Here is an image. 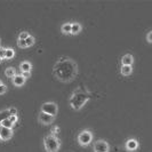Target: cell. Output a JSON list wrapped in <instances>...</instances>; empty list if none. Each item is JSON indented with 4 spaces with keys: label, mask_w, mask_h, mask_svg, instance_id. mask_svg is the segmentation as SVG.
<instances>
[{
    "label": "cell",
    "mask_w": 152,
    "mask_h": 152,
    "mask_svg": "<svg viewBox=\"0 0 152 152\" xmlns=\"http://www.w3.org/2000/svg\"><path fill=\"white\" fill-rule=\"evenodd\" d=\"M55 75L56 77L58 78V79H61L63 81H68L69 79H72L73 76L76 75L75 72H76V66H75V64L73 63H71L70 65H69L68 69L64 68V63H57V65L55 66Z\"/></svg>",
    "instance_id": "obj_1"
},
{
    "label": "cell",
    "mask_w": 152,
    "mask_h": 152,
    "mask_svg": "<svg viewBox=\"0 0 152 152\" xmlns=\"http://www.w3.org/2000/svg\"><path fill=\"white\" fill-rule=\"evenodd\" d=\"M88 99H89V96L85 91H80L79 89H77L70 99V105L75 110H79L84 107L85 103L88 101Z\"/></svg>",
    "instance_id": "obj_2"
},
{
    "label": "cell",
    "mask_w": 152,
    "mask_h": 152,
    "mask_svg": "<svg viewBox=\"0 0 152 152\" xmlns=\"http://www.w3.org/2000/svg\"><path fill=\"white\" fill-rule=\"evenodd\" d=\"M44 145H45V150L47 152H57L60 146H61V143L58 141V138L50 134V135H47L44 138Z\"/></svg>",
    "instance_id": "obj_3"
},
{
    "label": "cell",
    "mask_w": 152,
    "mask_h": 152,
    "mask_svg": "<svg viewBox=\"0 0 152 152\" xmlns=\"http://www.w3.org/2000/svg\"><path fill=\"white\" fill-rule=\"evenodd\" d=\"M93 141V134L91 130H83L78 135V143L81 146H87L89 145Z\"/></svg>",
    "instance_id": "obj_4"
},
{
    "label": "cell",
    "mask_w": 152,
    "mask_h": 152,
    "mask_svg": "<svg viewBox=\"0 0 152 152\" xmlns=\"http://www.w3.org/2000/svg\"><path fill=\"white\" fill-rule=\"evenodd\" d=\"M57 111H58L57 104L54 103V102H46V103H44V104L41 105V112L49 114V115L55 117V115L57 114Z\"/></svg>",
    "instance_id": "obj_5"
},
{
    "label": "cell",
    "mask_w": 152,
    "mask_h": 152,
    "mask_svg": "<svg viewBox=\"0 0 152 152\" xmlns=\"http://www.w3.org/2000/svg\"><path fill=\"white\" fill-rule=\"evenodd\" d=\"M109 150H110L109 143L103 140L96 141L94 143V152H109Z\"/></svg>",
    "instance_id": "obj_6"
},
{
    "label": "cell",
    "mask_w": 152,
    "mask_h": 152,
    "mask_svg": "<svg viewBox=\"0 0 152 152\" xmlns=\"http://www.w3.org/2000/svg\"><path fill=\"white\" fill-rule=\"evenodd\" d=\"M34 41H36V39L30 34L25 40H17V46L21 48H29L31 46H33Z\"/></svg>",
    "instance_id": "obj_7"
},
{
    "label": "cell",
    "mask_w": 152,
    "mask_h": 152,
    "mask_svg": "<svg viewBox=\"0 0 152 152\" xmlns=\"http://www.w3.org/2000/svg\"><path fill=\"white\" fill-rule=\"evenodd\" d=\"M13 136V129L10 128H5L2 126H0V138L1 141H8Z\"/></svg>",
    "instance_id": "obj_8"
},
{
    "label": "cell",
    "mask_w": 152,
    "mask_h": 152,
    "mask_svg": "<svg viewBox=\"0 0 152 152\" xmlns=\"http://www.w3.org/2000/svg\"><path fill=\"white\" fill-rule=\"evenodd\" d=\"M38 118H39V121L41 122L42 125H50V124L54 122V118H55V117L49 115V114H47V113H44V112H40Z\"/></svg>",
    "instance_id": "obj_9"
},
{
    "label": "cell",
    "mask_w": 152,
    "mask_h": 152,
    "mask_svg": "<svg viewBox=\"0 0 152 152\" xmlns=\"http://www.w3.org/2000/svg\"><path fill=\"white\" fill-rule=\"evenodd\" d=\"M26 79L21 75V73H16L15 76L13 77V85L16 87H22L23 85L25 84Z\"/></svg>",
    "instance_id": "obj_10"
},
{
    "label": "cell",
    "mask_w": 152,
    "mask_h": 152,
    "mask_svg": "<svg viewBox=\"0 0 152 152\" xmlns=\"http://www.w3.org/2000/svg\"><path fill=\"white\" fill-rule=\"evenodd\" d=\"M138 141L135 138H129L127 142H126V149L128 151H136L138 149Z\"/></svg>",
    "instance_id": "obj_11"
},
{
    "label": "cell",
    "mask_w": 152,
    "mask_h": 152,
    "mask_svg": "<svg viewBox=\"0 0 152 152\" xmlns=\"http://www.w3.org/2000/svg\"><path fill=\"white\" fill-rule=\"evenodd\" d=\"M134 63V57L130 54H126L121 57V64L122 65H129L132 66V64Z\"/></svg>",
    "instance_id": "obj_12"
},
{
    "label": "cell",
    "mask_w": 152,
    "mask_h": 152,
    "mask_svg": "<svg viewBox=\"0 0 152 152\" xmlns=\"http://www.w3.org/2000/svg\"><path fill=\"white\" fill-rule=\"evenodd\" d=\"M31 69H32V64H31L29 61H23L21 62V64H20V70H21V72H30Z\"/></svg>",
    "instance_id": "obj_13"
},
{
    "label": "cell",
    "mask_w": 152,
    "mask_h": 152,
    "mask_svg": "<svg viewBox=\"0 0 152 152\" xmlns=\"http://www.w3.org/2000/svg\"><path fill=\"white\" fill-rule=\"evenodd\" d=\"M83 29L81 24L78 22H73L71 23V34H78Z\"/></svg>",
    "instance_id": "obj_14"
},
{
    "label": "cell",
    "mask_w": 152,
    "mask_h": 152,
    "mask_svg": "<svg viewBox=\"0 0 152 152\" xmlns=\"http://www.w3.org/2000/svg\"><path fill=\"white\" fill-rule=\"evenodd\" d=\"M5 60H12V58H14V56H15V50L13 49V48H5Z\"/></svg>",
    "instance_id": "obj_15"
},
{
    "label": "cell",
    "mask_w": 152,
    "mask_h": 152,
    "mask_svg": "<svg viewBox=\"0 0 152 152\" xmlns=\"http://www.w3.org/2000/svg\"><path fill=\"white\" fill-rule=\"evenodd\" d=\"M120 72H121L122 76H129L133 72V68L129 65H122L121 69H120Z\"/></svg>",
    "instance_id": "obj_16"
},
{
    "label": "cell",
    "mask_w": 152,
    "mask_h": 152,
    "mask_svg": "<svg viewBox=\"0 0 152 152\" xmlns=\"http://www.w3.org/2000/svg\"><path fill=\"white\" fill-rule=\"evenodd\" d=\"M0 126H2V127H5V128H13V126H14V124L9 120V118L7 119H4V120H1L0 121Z\"/></svg>",
    "instance_id": "obj_17"
},
{
    "label": "cell",
    "mask_w": 152,
    "mask_h": 152,
    "mask_svg": "<svg viewBox=\"0 0 152 152\" xmlns=\"http://www.w3.org/2000/svg\"><path fill=\"white\" fill-rule=\"evenodd\" d=\"M5 75H6V77H8V78H12V79H13V77L16 75V70L14 68H7L5 70Z\"/></svg>",
    "instance_id": "obj_18"
},
{
    "label": "cell",
    "mask_w": 152,
    "mask_h": 152,
    "mask_svg": "<svg viewBox=\"0 0 152 152\" xmlns=\"http://www.w3.org/2000/svg\"><path fill=\"white\" fill-rule=\"evenodd\" d=\"M62 32L65 34H70L71 33V23H64L62 25Z\"/></svg>",
    "instance_id": "obj_19"
},
{
    "label": "cell",
    "mask_w": 152,
    "mask_h": 152,
    "mask_svg": "<svg viewBox=\"0 0 152 152\" xmlns=\"http://www.w3.org/2000/svg\"><path fill=\"white\" fill-rule=\"evenodd\" d=\"M10 117V113H9V110H4L0 112V121L4 120V119H7Z\"/></svg>",
    "instance_id": "obj_20"
},
{
    "label": "cell",
    "mask_w": 152,
    "mask_h": 152,
    "mask_svg": "<svg viewBox=\"0 0 152 152\" xmlns=\"http://www.w3.org/2000/svg\"><path fill=\"white\" fill-rule=\"evenodd\" d=\"M30 36V33L29 32H26V31H23L20 33V36H18V40H25V39L28 38Z\"/></svg>",
    "instance_id": "obj_21"
},
{
    "label": "cell",
    "mask_w": 152,
    "mask_h": 152,
    "mask_svg": "<svg viewBox=\"0 0 152 152\" xmlns=\"http://www.w3.org/2000/svg\"><path fill=\"white\" fill-rule=\"evenodd\" d=\"M6 91H7V86L2 84L1 86H0V95H4Z\"/></svg>",
    "instance_id": "obj_22"
},
{
    "label": "cell",
    "mask_w": 152,
    "mask_h": 152,
    "mask_svg": "<svg viewBox=\"0 0 152 152\" xmlns=\"http://www.w3.org/2000/svg\"><path fill=\"white\" fill-rule=\"evenodd\" d=\"M8 110H9L10 115H17V110H16L15 107H9Z\"/></svg>",
    "instance_id": "obj_23"
},
{
    "label": "cell",
    "mask_w": 152,
    "mask_h": 152,
    "mask_svg": "<svg viewBox=\"0 0 152 152\" xmlns=\"http://www.w3.org/2000/svg\"><path fill=\"white\" fill-rule=\"evenodd\" d=\"M4 54H5V48L0 46V57H1L2 60H5V55H4Z\"/></svg>",
    "instance_id": "obj_24"
},
{
    "label": "cell",
    "mask_w": 152,
    "mask_h": 152,
    "mask_svg": "<svg viewBox=\"0 0 152 152\" xmlns=\"http://www.w3.org/2000/svg\"><path fill=\"white\" fill-rule=\"evenodd\" d=\"M17 119H18V118H17V115H10V117H9V120L13 122V124L17 122Z\"/></svg>",
    "instance_id": "obj_25"
},
{
    "label": "cell",
    "mask_w": 152,
    "mask_h": 152,
    "mask_svg": "<svg viewBox=\"0 0 152 152\" xmlns=\"http://www.w3.org/2000/svg\"><path fill=\"white\" fill-rule=\"evenodd\" d=\"M151 36H152V32L151 31H149V32H148V36H146V38H148V41H149V42H151L152 41Z\"/></svg>",
    "instance_id": "obj_26"
},
{
    "label": "cell",
    "mask_w": 152,
    "mask_h": 152,
    "mask_svg": "<svg viewBox=\"0 0 152 152\" xmlns=\"http://www.w3.org/2000/svg\"><path fill=\"white\" fill-rule=\"evenodd\" d=\"M21 75L26 79V78H29V77H30V72H23V73H21Z\"/></svg>",
    "instance_id": "obj_27"
},
{
    "label": "cell",
    "mask_w": 152,
    "mask_h": 152,
    "mask_svg": "<svg viewBox=\"0 0 152 152\" xmlns=\"http://www.w3.org/2000/svg\"><path fill=\"white\" fill-rule=\"evenodd\" d=\"M1 85H2V80H1V79H0V86H1Z\"/></svg>",
    "instance_id": "obj_28"
},
{
    "label": "cell",
    "mask_w": 152,
    "mask_h": 152,
    "mask_svg": "<svg viewBox=\"0 0 152 152\" xmlns=\"http://www.w3.org/2000/svg\"><path fill=\"white\" fill-rule=\"evenodd\" d=\"M1 62H2V58H1V57H0V63H1Z\"/></svg>",
    "instance_id": "obj_29"
},
{
    "label": "cell",
    "mask_w": 152,
    "mask_h": 152,
    "mask_svg": "<svg viewBox=\"0 0 152 152\" xmlns=\"http://www.w3.org/2000/svg\"><path fill=\"white\" fill-rule=\"evenodd\" d=\"M0 141H1V138H0Z\"/></svg>",
    "instance_id": "obj_30"
}]
</instances>
